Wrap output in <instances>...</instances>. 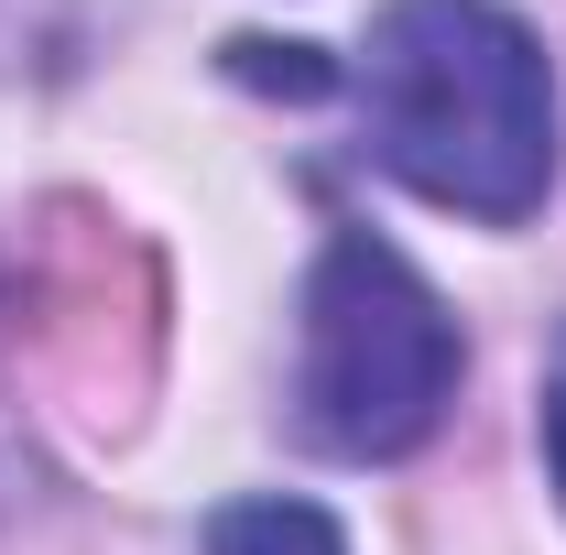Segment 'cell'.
<instances>
[{
	"mask_svg": "<svg viewBox=\"0 0 566 555\" xmlns=\"http://www.w3.org/2000/svg\"><path fill=\"white\" fill-rule=\"evenodd\" d=\"M458 316L447 294L370 229H338L305 273V338H294V425L305 447L381 469V458H415L424 436L458 404Z\"/></svg>",
	"mask_w": 566,
	"mask_h": 555,
	"instance_id": "obj_2",
	"label": "cell"
},
{
	"mask_svg": "<svg viewBox=\"0 0 566 555\" xmlns=\"http://www.w3.org/2000/svg\"><path fill=\"white\" fill-rule=\"evenodd\" d=\"M208 555H349V534L316 501H229L208 523Z\"/></svg>",
	"mask_w": 566,
	"mask_h": 555,
	"instance_id": "obj_3",
	"label": "cell"
},
{
	"mask_svg": "<svg viewBox=\"0 0 566 555\" xmlns=\"http://www.w3.org/2000/svg\"><path fill=\"white\" fill-rule=\"evenodd\" d=\"M545 480H556V501H566V338H556V359H545Z\"/></svg>",
	"mask_w": 566,
	"mask_h": 555,
	"instance_id": "obj_4",
	"label": "cell"
},
{
	"mask_svg": "<svg viewBox=\"0 0 566 555\" xmlns=\"http://www.w3.org/2000/svg\"><path fill=\"white\" fill-rule=\"evenodd\" d=\"M359 132L424 208L512 229L556 186L545 44L501 0H392L359 44Z\"/></svg>",
	"mask_w": 566,
	"mask_h": 555,
	"instance_id": "obj_1",
	"label": "cell"
}]
</instances>
